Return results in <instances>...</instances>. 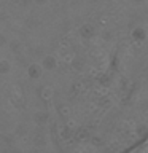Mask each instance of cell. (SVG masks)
Here are the masks:
<instances>
[{
	"label": "cell",
	"mask_w": 148,
	"mask_h": 153,
	"mask_svg": "<svg viewBox=\"0 0 148 153\" xmlns=\"http://www.w3.org/2000/svg\"><path fill=\"white\" fill-rule=\"evenodd\" d=\"M3 2H11V0H0V3H3Z\"/></svg>",
	"instance_id": "obj_2"
},
{
	"label": "cell",
	"mask_w": 148,
	"mask_h": 153,
	"mask_svg": "<svg viewBox=\"0 0 148 153\" xmlns=\"http://www.w3.org/2000/svg\"><path fill=\"white\" fill-rule=\"evenodd\" d=\"M126 152H137V153H148V134L145 137L142 139L138 143H135V145L129 147Z\"/></svg>",
	"instance_id": "obj_1"
}]
</instances>
